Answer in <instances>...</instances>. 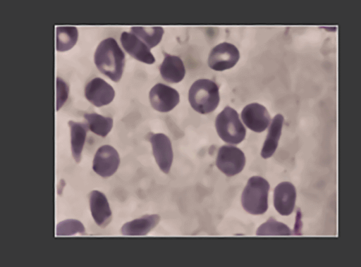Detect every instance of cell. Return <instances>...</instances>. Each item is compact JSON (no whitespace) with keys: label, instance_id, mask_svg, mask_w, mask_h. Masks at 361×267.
I'll return each instance as SVG.
<instances>
[{"label":"cell","instance_id":"30bf717a","mask_svg":"<svg viewBox=\"0 0 361 267\" xmlns=\"http://www.w3.org/2000/svg\"><path fill=\"white\" fill-rule=\"evenodd\" d=\"M85 98L92 104L101 107L110 104L115 96L114 88L100 77H94L85 87Z\"/></svg>","mask_w":361,"mask_h":267},{"label":"cell","instance_id":"4fadbf2b","mask_svg":"<svg viewBox=\"0 0 361 267\" xmlns=\"http://www.w3.org/2000/svg\"><path fill=\"white\" fill-rule=\"evenodd\" d=\"M296 190L289 182L279 183L274 191V205L281 216H289L295 208Z\"/></svg>","mask_w":361,"mask_h":267},{"label":"cell","instance_id":"603a6c76","mask_svg":"<svg viewBox=\"0 0 361 267\" xmlns=\"http://www.w3.org/2000/svg\"><path fill=\"white\" fill-rule=\"evenodd\" d=\"M62 227L60 230V235H73L77 232L84 233L85 228L83 225L78 221L69 220L61 223Z\"/></svg>","mask_w":361,"mask_h":267},{"label":"cell","instance_id":"ba28073f","mask_svg":"<svg viewBox=\"0 0 361 267\" xmlns=\"http://www.w3.org/2000/svg\"><path fill=\"white\" fill-rule=\"evenodd\" d=\"M120 163L118 151L111 145L100 147L94 157L92 169L99 175L107 178L113 175Z\"/></svg>","mask_w":361,"mask_h":267},{"label":"cell","instance_id":"277c9868","mask_svg":"<svg viewBox=\"0 0 361 267\" xmlns=\"http://www.w3.org/2000/svg\"><path fill=\"white\" fill-rule=\"evenodd\" d=\"M215 127L219 137L226 143L238 144L245 137L246 130L236 111L230 106L218 114Z\"/></svg>","mask_w":361,"mask_h":267},{"label":"cell","instance_id":"52a82bcc","mask_svg":"<svg viewBox=\"0 0 361 267\" xmlns=\"http://www.w3.org/2000/svg\"><path fill=\"white\" fill-rule=\"evenodd\" d=\"M149 99L154 109L161 113H166L178 104L180 96L174 88L157 83L150 89Z\"/></svg>","mask_w":361,"mask_h":267},{"label":"cell","instance_id":"44dd1931","mask_svg":"<svg viewBox=\"0 0 361 267\" xmlns=\"http://www.w3.org/2000/svg\"><path fill=\"white\" fill-rule=\"evenodd\" d=\"M78 31L75 27H59L56 29V49L66 51L71 49L77 42Z\"/></svg>","mask_w":361,"mask_h":267},{"label":"cell","instance_id":"5b68a950","mask_svg":"<svg viewBox=\"0 0 361 267\" xmlns=\"http://www.w3.org/2000/svg\"><path fill=\"white\" fill-rule=\"evenodd\" d=\"M216 165L226 176H234L244 168L245 156L239 148L231 145H223L219 149Z\"/></svg>","mask_w":361,"mask_h":267},{"label":"cell","instance_id":"3957f363","mask_svg":"<svg viewBox=\"0 0 361 267\" xmlns=\"http://www.w3.org/2000/svg\"><path fill=\"white\" fill-rule=\"evenodd\" d=\"M269 183L259 176L251 177L244 188L241 196L243 209L250 214L261 215L268 209Z\"/></svg>","mask_w":361,"mask_h":267},{"label":"cell","instance_id":"ac0fdd59","mask_svg":"<svg viewBox=\"0 0 361 267\" xmlns=\"http://www.w3.org/2000/svg\"><path fill=\"white\" fill-rule=\"evenodd\" d=\"M71 128V141L73 156L76 162H79L85 142L87 126L82 123L69 121Z\"/></svg>","mask_w":361,"mask_h":267},{"label":"cell","instance_id":"ffe728a7","mask_svg":"<svg viewBox=\"0 0 361 267\" xmlns=\"http://www.w3.org/2000/svg\"><path fill=\"white\" fill-rule=\"evenodd\" d=\"M84 118L90 131L102 137H106L113 127V119L110 117L91 113H85Z\"/></svg>","mask_w":361,"mask_h":267},{"label":"cell","instance_id":"7a4b0ae2","mask_svg":"<svg viewBox=\"0 0 361 267\" xmlns=\"http://www.w3.org/2000/svg\"><path fill=\"white\" fill-rule=\"evenodd\" d=\"M188 101L197 113L207 114L214 111L220 101L217 84L209 79L195 81L188 92Z\"/></svg>","mask_w":361,"mask_h":267},{"label":"cell","instance_id":"e0dca14e","mask_svg":"<svg viewBox=\"0 0 361 267\" xmlns=\"http://www.w3.org/2000/svg\"><path fill=\"white\" fill-rule=\"evenodd\" d=\"M283 120L281 114H277L273 118L261 151L263 159L270 158L276 151L281 135Z\"/></svg>","mask_w":361,"mask_h":267},{"label":"cell","instance_id":"cb8c5ba5","mask_svg":"<svg viewBox=\"0 0 361 267\" xmlns=\"http://www.w3.org/2000/svg\"><path fill=\"white\" fill-rule=\"evenodd\" d=\"M68 87L67 85L60 78L56 80V106L57 109L60 108L68 98Z\"/></svg>","mask_w":361,"mask_h":267},{"label":"cell","instance_id":"8fae6325","mask_svg":"<svg viewBox=\"0 0 361 267\" xmlns=\"http://www.w3.org/2000/svg\"><path fill=\"white\" fill-rule=\"evenodd\" d=\"M244 124L252 131L262 132L270 124L271 117L267 108L258 103L247 105L241 112Z\"/></svg>","mask_w":361,"mask_h":267},{"label":"cell","instance_id":"9a60e30c","mask_svg":"<svg viewBox=\"0 0 361 267\" xmlns=\"http://www.w3.org/2000/svg\"><path fill=\"white\" fill-rule=\"evenodd\" d=\"M164 61L159 66L161 77L166 82L178 83L185 75V68L183 61L179 56L164 52Z\"/></svg>","mask_w":361,"mask_h":267},{"label":"cell","instance_id":"5bb4252c","mask_svg":"<svg viewBox=\"0 0 361 267\" xmlns=\"http://www.w3.org/2000/svg\"><path fill=\"white\" fill-rule=\"evenodd\" d=\"M89 201L94 222L101 228L106 227L111 221L112 213L106 196L98 190H93L89 194Z\"/></svg>","mask_w":361,"mask_h":267},{"label":"cell","instance_id":"7c38bea8","mask_svg":"<svg viewBox=\"0 0 361 267\" xmlns=\"http://www.w3.org/2000/svg\"><path fill=\"white\" fill-rule=\"evenodd\" d=\"M120 39L124 50L135 59L147 64L155 62L150 49L132 32H123Z\"/></svg>","mask_w":361,"mask_h":267},{"label":"cell","instance_id":"6da1fadb","mask_svg":"<svg viewBox=\"0 0 361 267\" xmlns=\"http://www.w3.org/2000/svg\"><path fill=\"white\" fill-rule=\"evenodd\" d=\"M97 69L114 82H118L123 75L126 63L123 51L112 37L102 40L94 55Z\"/></svg>","mask_w":361,"mask_h":267},{"label":"cell","instance_id":"8992f818","mask_svg":"<svg viewBox=\"0 0 361 267\" xmlns=\"http://www.w3.org/2000/svg\"><path fill=\"white\" fill-rule=\"evenodd\" d=\"M240 58L236 46L228 42H222L214 46L208 57V66L216 71H223L233 67Z\"/></svg>","mask_w":361,"mask_h":267},{"label":"cell","instance_id":"9c48e42d","mask_svg":"<svg viewBox=\"0 0 361 267\" xmlns=\"http://www.w3.org/2000/svg\"><path fill=\"white\" fill-rule=\"evenodd\" d=\"M148 136L159 168L162 172L168 174L173 162V150L170 139L163 133H149Z\"/></svg>","mask_w":361,"mask_h":267},{"label":"cell","instance_id":"d6986e66","mask_svg":"<svg viewBox=\"0 0 361 267\" xmlns=\"http://www.w3.org/2000/svg\"><path fill=\"white\" fill-rule=\"evenodd\" d=\"M130 32L136 35L141 39L150 49L161 42L163 35L164 29L161 27H132Z\"/></svg>","mask_w":361,"mask_h":267},{"label":"cell","instance_id":"2e32d148","mask_svg":"<svg viewBox=\"0 0 361 267\" xmlns=\"http://www.w3.org/2000/svg\"><path fill=\"white\" fill-rule=\"evenodd\" d=\"M160 217L157 214L145 215L141 218L126 223L121 232L123 235L142 236L146 235L157 226Z\"/></svg>","mask_w":361,"mask_h":267},{"label":"cell","instance_id":"7402d4cb","mask_svg":"<svg viewBox=\"0 0 361 267\" xmlns=\"http://www.w3.org/2000/svg\"><path fill=\"white\" fill-rule=\"evenodd\" d=\"M257 235H291V230L284 223L276 221L273 217L262 224L257 230Z\"/></svg>","mask_w":361,"mask_h":267}]
</instances>
